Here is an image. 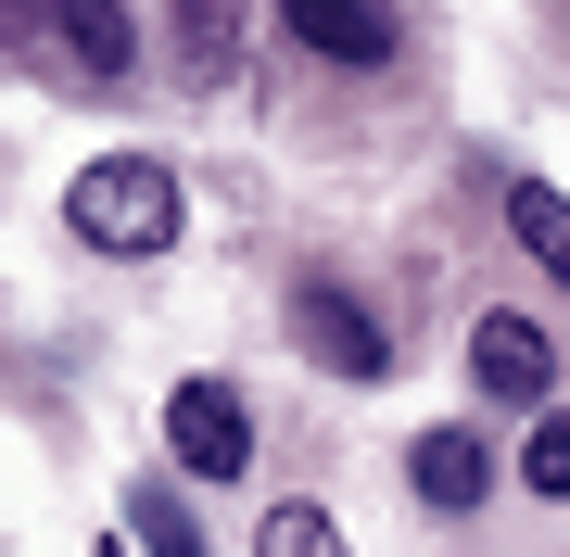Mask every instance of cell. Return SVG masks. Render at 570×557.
<instances>
[{
	"instance_id": "277c9868",
	"label": "cell",
	"mask_w": 570,
	"mask_h": 557,
	"mask_svg": "<svg viewBox=\"0 0 570 557\" xmlns=\"http://www.w3.org/2000/svg\"><path fill=\"white\" fill-rule=\"evenodd\" d=\"M469 380H482L494 406H546L558 392V342L532 330L520 305H494V317H469Z\"/></svg>"
},
{
	"instance_id": "8fae6325",
	"label": "cell",
	"mask_w": 570,
	"mask_h": 557,
	"mask_svg": "<svg viewBox=\"0 0 570 557\" xmlns=\"http://www.w3.org/2000/svg\"><path fill=\"white\" fill-rule=\"evenodd\" d=\"M508 228L532 241V267H570V203H558L546 178H520V190H508Z\"/></svg>"
},
{
	"instance_id": "30bf717a",
	"label": "cell",
	"mask_w": 570,
	"mask_h": 557,
	"mask_svg": "<svg viewBox=\"0 0 570 557\" xmlns=\"http://www.w3.org/2000/svg\"><path fill=\"white\" fill-rule=\"evenodd\" d=\"M254 557H355V545H343V519H330V507H305V495H292V507H266Z\"/></svg>"
},
{
	"instance_id": "9c48e42d",
	"label": "cell",
	"mask_w": 570,
	"mask_h": 557,
	"mask_svg": "<svg viewBox=\"0 0 570 557\" xmlns=\"http://www.w3.org/2000/svg\"><path fill=\"white\" fill-rule=\"evenodd\" d=\"M127 545H140V557H216V545H204V519L165 495V481H127Z\"/></svg>"
},
{
	"instance_id": "6da1fadb",
	"label": "cell",
	"mask_w": 570,
	"mask_h": 557,
	"mask_svg": "<svg viewBox=\"0 0 570 557\" xmlns=\"http://www.w3.org/2000/svg\"><path fill=\"white\" fill-rule=\"evenodd\" d=\"M63 228H77L89 253H115V267H153V253L178 241V178H165V152H89V166L63 178Z\"/></svg>"
},
{
	"instance_id": "5b68a950",
	"label": "cell",
	"mask_w": 570,
	"mask_h": 557,
	"mask_svg": "<svg viewBox=\"0 0 570 557\" xmlns=\"http://www.w3.org/2000/svg\"><path fill=\"white\" fill-rule=\"evenodd\" d=\"M279 26L317 63H393V0H279Z\"/></svg>"
},
{
	"instance_id": "4fadbf2b",
	"label": "cell",
	"mask_w": 570,
	"mask_h": 557,
	"mask_svg": "<svg viewBox=\"0 0 570 557\" xmlns=\"http://www.w3.org/2000/svg\"><path fill=\"white\" fill-rule=\"evenodd\" d=\"M558 279H570V267H558Z\"/></svg>"
},
{
	"instance_id": "52a82bcc",
	"label": "cell",
	"mask_w": 570,
	"mask_h": 557,
	"mask_svg": "<svg viewBox=\"0 0 570 557\" xmlns=\"http://www.w3.org/2000/svg\"><path fill=\"white\" fill-rule=\"evenodd\" d=\"M51 13V39L77 51V77H127V63H140V13H127V0H39Z\"/></svg>"
},
{
	"instance_id": "8992f818",
	"label": "cell",
	"mask_w": 570,
	"mask_h": 557,
	"mask_svg": "<svg viewBox=\"0 0 570 557\" xmlns=\"http://www.w3.org/2000/svg\"><path fill=\"white\" fill-rule=\"evenodd\" d=\"M406 481H419V507L456 519V507L494 495V444H482V431H419V444H406Z\"/></svg>"
},
{
	"instance_id": "3957f363",
	"label": "cell",
	"mask_w": 570,
	"mask_h": 557,
	"mask_svg": "<svg viewBox=\"0 0 570 557\" xmlns=\"http://www.w3.org/2000/svg\"><path fill=\"white\" fill-rule=\"evenodd\" d=\"M165 456H178L190 481H242V469H254L242 392H228V380H178V392H165Z\"/></svg>"
},
{
	"instance_id": "ba28073f",
	"label": "cell",
	"mask_w": 570,
	"mask_h": 557,
	"mask_svg": "<svg viewBox=\"0 0 570 557\" xmlns=\"http://www.w3.org/2000/svg\"><path fill=\"white\" fill-rule=\"evenodd\" d=\"M165 26H178V63H190L204 89L242 63V0H165Z\"/></svg>"
},
{
	"instance_id": "7a4b0ae2",
	"label": "cell",
	"mask_w": 570,
	"mask_h": 557,
	"mask_svg": "<svg viewBox=\"0 0 570 557\" xmlns=\"http://www.w3.org/2000/svg\"><path fill=\"white\" fill-rule=\"evenodd\" d=\"M292 355H317L330 380H381L393 368V330L355 305L343 279H292Z\"/></svg>"
},
{
	"instance_id": "7c38bea8",
	"label": "cell",
	"mask_w": 570,
	"mask_h": 557,
	"mask_svg": "<svg viewBox=\"0 0 570 557\" xmlns=\"http://www.w3.org/2000/svg\"><path fill=\"white\" fill-rule=\"evenodd\" d=\"M520 481H532L546 507H570V406H546V418H532V444H520Z\"/></svg>"
}]
</instances>
